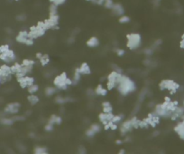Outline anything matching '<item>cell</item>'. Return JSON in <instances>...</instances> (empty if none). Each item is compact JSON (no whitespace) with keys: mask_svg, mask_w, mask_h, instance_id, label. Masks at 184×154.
Here are the masks:
<instances>
[{"mask_svg":"<svg viewBox=\"0 0 184 154\" xmlns=\"http://www.w3.org/2000/svg\"><path fill=\"white\" fill-rule=\"evenodd\" d=\"M117 89L118 92L122 94V95H128L129 93H132L133 92L136 91V86L134 82L130 79L129 77L126 75H121L118 82H117Z\"/></svg>","mask_w":184,"mask_h":154,"instance_id":"6da1fadb","label":"cell"},{"mask_svg":"<svg viewBox=\"0 0 184 154\" xmlns=\"http://www.w3.org/2000/svg\"><path fill=\"white\" fill-rule=\"evenodd\" d=\"M127 43L126 46L130 50H136L139 48L142 44V37L141 35L137 33H131L126 35Z\"/></svg>","mask_w":184,"mask_h":154,"instance_id":"7a4b0ae2","label":"cell"},{"mask_svg":"<svg viewBox=\"0 0 184 154\" xmlns=\"http://www.w3.org/2000/svg\"><path fill=\"white\" fill-rule=\"evenodd\" d=\"M179 87H180L179 84H177V82H175L173 80H169V79L163 80L160 84H159V88L162 91L168 90L170 91L171 93H175L177 90L179 89Z\"/></svg>","mask_w":184,"mask_h":154,"instance_id":"3957f363","label":"cell"},{"mask_svg":"<svg viewBox=\"0 0 184 154\" xmlns=\"http://www.w3.org/2000/svg\"><path fill=\"white\" fill-rule=\"evenodd\" d=\"M67 77H68V75H67L66 73H63V74H60V75H57L53 80L54 86L58 90H60V91L67 90V88L69 87L65 82V80L67 79Z\"/></svg>","mask_w":184,"mask_h":154,"instance_id":"277c9868","label":"cell"},{"mask_svg":"<svg viewBox=\"0 0 184 154\" xmlns=\"http://www.w3.org/2000/svg\"><path fill=\"white\" fill-rule=\"evenodd\" d=\"M21 108V104L18 102H11L7 104L5 108V112L7 114H12V115H16L19 112Z\"/></svg>","mask_w":184,"mask_h":154,"instance_id":"5b68a950","label":"cell"},{"mask_svg":"<svg viewBox=\"0 0 184 154\" xmlns=\"http://www.w3.org/2000/svg\"><path fill=\"white\" fill-rule=\"evenodd\" d=\"M111 10L113 12V14L117 16H121L125 14V8L120 3H114Z\"/></svg>","mask_w":184,"mask_h":154,"instance_id":"8992f818","label":"cell"},{"mask_svg":"<svg viewBox=\"0 0 184 154\" xmlns=\"http://www.w3.org/2000/svg\"><path fill=\"white\" fill-rule=\"evenodd\" d=\"M28 34H29V31H26V30H23V31H20L18 33V34L16 35V40L20 43V44H24L28 37Z\"/></svg>","mask_w":184,"mask_h":154,"instance_id":"52a82bcc","label":"cell"},{"mask_svg":"<svg viewBox=\"0 0 184 154\" xmlns=\"http://www.w3.org/2000/svg\"><path fill=\"white\" fill-rule=\"evenodd\" d=\"M122 74H119L117 72H116V71H112L111 73H110L107 76V81H110V82H114L115 84H117V82L121 77Z\"/></svg>","mask_w":184,"mask_h":154,"instance_id":"ba28073f","label":"cell"},{"mask_svg":"<svg viewBox=\"0 0 184 154\" xmlns=\"http://www.w3.org/2000/svg\"><path fill=\"white\" fill-rule=\"evenodd\" d=\"M0 74H1V76H7V75H11L12 72H11V66L7 64H4L0 66ZM13 75V74H12Z\"/></svg>","mask_w":184,"mask_h":154,"instance_id":"9c48e42d","label":"cell"},{"mask_svg":"<svg viewBox=\"0 0 184 154\" xmlns=\"http://www.w3.org/2000/svg\"><path fill=\"white\" fill-rule=\"evenodd\" d=\"M79 71L80 73L81 74V75H87V74H90L91 73V70H90V67L89 66V64L87 63H83L79 68Z\"/></svg>","mask_w":184,"mask_h":154,"instance_id":"30bf717a","label":"cell"},{"mask_svg":"<svg viewBox=\"0 0 184 154\" xmlns=\"http://www.w3.org/2000/svg\"><path fill=\"white\" fill-rule=\"evenodd\" d=\"M107 89L104 88L102 85H99L97 86V88L95 89V94L99 96H106L107 94Z\"/></svg>","mask_w":184,"mask_h":154,"instance_id":"8fae6325","label":"cell"},{"mask_svg":"<svg viewBox=\"0 0 184 154\" xmlns=\"http://www.w3.org/2000/svg\"><path fill=\"white\" fill-rule=\"evenodd\" d=\"M87 45L89 47H90V48H95V47L99 45V40L96 37H92L87 41Z\"/></svg>","mask_w":184,"mask_h":154,"instance_id":"7c38bea8","label":"cell"},{"mask_svg":"<svg viewBox=\"0 0 184 154\" xmlns=\"http://www.w3.org/2000/svg\"><path fill=\"white\" fill-rule=\"evenodd\" d=\"M21 68H22V64L14 63L13 64L11 65V72H12V74L16 75L17 73H19L20 71H21Z\"/></svg>","mask_w":184,"mask_h":154,"instance_id":"4fadbf2b","label":"cell"},{"mask_svg":"<svg viewBox=\"0 0 184 154\" xmlns=\"http://www.w3.org/2000/svg\"><path fill=\"white\" fill-rule=\"evenodd\" d=\"M70 98H66V97H63V96H60V95H58L55 97V102L57 104H60V105H63L66 102H70Z\"/></svg>","mask_w":184,"mask_h":154,"instance_id":"5bb4252c","label":"cell"},{"mask_svg":"<svg viewBox=\"0 0 184 154\" xmlns=\"http://www.w3.org/2000/svg\"><path fill=\"white\" fill-rule=\"evenodd\" d=\"M102 106H103V112H106V113H109V112H113V107L111 103L109 102H104L102 103Z\"/></svg>","mask_w":184,"mask_h":154,"instance_id":"9a60e30c","label":"cell"},{"mask_svg":"<svg viewBox=\"0 0 184 154\" xmlns=\"http://www.w3.org/2000/svg\"><path fill=\"white\" fill-rule=\"evenodd\" d=\"M27 100L31 105H35L39 102V97L37 95H35V94H30V95L27 97Z\"/></svg>","mask_w":184,"mask_h":154,"instance_id":"2e32d148","label":"cell"},{"mask_svg":"<svg viewBox=\"0 0 184 154\" xmlns=\"http://www.w3.org/2000/svg\"><path fill=\"white\" fill-rule=\"evenodd\" d=\"M57 91H58V89L57 88H55V87H52V86H49V87H47L46 89H45V94L47 96H52V95H53V94H55L56 92H57Z\"/></svg>","mask_w":184,"mask_h":154,"instance_id":"e0dca14e","label":"cell"},{"mask_svg":"<svg viewBox=\"0 0 184 154\" xmlns=\"http://www.w3.org/2000/svg\"><path fill=\"white\" fill-rule=\"evenodd\" d=\"M27 91L30 94H35L36 92H37L39 91V85H32L31 86L27 87Z\"/></svg>","mask_w":184,"mask_h":154,"instance_id":"ac0fdd59","label":"cell"},{"mask_svg":"<svg viewBox=\"0 0 184 154\" xmlns=\"http://www.w3.org/2000/svg\"><path fill=\"white\" fill-rule=\"evenodd\" d=\"M121 127L125 128L128 133L131 132L132 130L134 129V128H133V125H132V122H131V120H128V121L124 122L122 123V126H121Z\"/></svg>","mask_w":184,"mask_h":154,"instance_id":"d6986e66","label":"cell"},{"mask_svg":"<svg viewBox=\"0 0 184 154\" xmlns=\"http://www.w3.org/2000/svg\"><path fill=\"white\" fill-rule=\"evenodd\" d=\"M34 153L36 154H45L48 152V150L45 148V147H43V146H37L34 148V150H33Z\"/></svg>","mask_w":184,"mask_h":154,"instance_id":"ffe728a7","label":"cell"},{"mask_svg":"<svg viewBox=\"0 0 184 154\" xmlns=\"http://www.w3.org/2000/svg\"><path fill=\"white\" fill-rule=\"evenodd\" d=\"M39 61H40V63L43 66H45L50 63V56H49L48 54H43Z\"/></svg>","mask_w":184,"mask_h":154,"instance_id":"44dd1931","label":"cell"},{"mask_svg":"<svg viewBox=\"0 0 184 154\" xmlns=\"http://www.w3.org/2000/svg\"><path fill=\"white\" fill-rule=\"evenodd\" d=\"M14 120L13 118H3V119H1V123L3 125H6V126H10L14 123Z\"/></svg>","mask_w":184,"mask_h":154,"instance_id":"7402d4cb","label":"cell"},{"mask_svg":"<svg viewBox=\"0 0 184 154\" xmlns=\"http://www.w3.org/2000/svg\"><path fill=\"white\" fill-rule=\"evenodd\" d=\"M58 12V6L54 5V4H51L50 6H49V14L51 15H56Z\"/></svg>","mask_w":184,"mask_h":154,"instance_id":"603a6c76","label":"cell"},{"mask_svg":"<svg viewBox=\"0 0 184 154\" xmlns=\"http://www.w3.org/2000/svg\"><path fill=\"white\" fill-rule=\"evenodd\" d=\"M90 129L91 130V131H92L95 134H97V133H99V132H100L101 126H100L99 124H97V123H94V124H92V125L90 127Z\"/></svg>","mask_w":184,"mask_h":154,"instance_id":"cb8c5ba5","label":"cell"},{"mask_svg":"<svg viewBox=\"0 0 184 154\" xmlns=\"http://www.w3.org/2000/svg\"><path fill=\"white\" fill-rule=\"evenodd\" d=\"M24 81H26V84L27 87H29V86H31L32 85L34 84V78L31 77V76H28V75L24 76Z\"/></svg>","mask_w":184,"mask_h":154,"instance_id":"d4e9b609","label":"cell"},{"mask_svg":"<svg viewBox=\"0 0 184 154\" xmlns=\"http://www.w3.org/2000/svg\"><path fill=\"white\" fill-rule=\"evenodd\" d=\"M131 122L133 125L134 129H138L139 128V124H140V120H138L136 117H133L131 119Z\"/></svg>","mask_w":184,"mask_h":154,"instance_id":"484cf974","label":"cell"},{"mask_svg":"<svg viewBox=\"0 0 184 154\" xmlns=\"http://www.w3.org/2000/svg\"><path fill=\"white\" fill-rule=\"evenodd\" d=\"M35 62L33 60H30V59H24L22 62L23 66H33Z\"/></svg>","mask_w":184,"mask_h":154,"instance_id":"4316f807","label":"cell"},{"mask_svg":"<svg viewBox=\"0 0 184 154\" xmlns=\"http://www.w3.org/2000/svg\"><path fill=\"white\" fill-rule=\"evenodd\" d=\"M119 23L121 24H127L130 22V17L127 16H125V15H123L121 16H119Z\"/></svg>","mask_w":184,"mask_h":154,"instance_id":"83f0119b","label":"cell"},{"mask_svg":"<svg viewBox=\"0 0 184 154\" xmlns=\"http://www.w3.org/2000/svg\"><path fill=\"white\" fill-rule=\"evenodd\" d=\"M113 5H114V1H113V0H104V4H103V6H104L106 8H107V9H111L112 6H113Z\"/></svg>","mask_w":184,"mask_h":154,"instance_id":"f1b7e54d","label":"cell"},{"mask_svg":"<svg viewBox=\"0 0 184 154\" xmlns=\"http://www.w3.org/2000/svg\"><path fill=\"white\" fill-rule=\"evenodd\" d=\"M122 118H123V117H122L121 115H114V117L112 118L111 122H114V123H116V124H118L119 122H121Z\"/></svg>","mask_w":184,"mask_h":154,"instance_id":"f546056e","label":"cell"},{"mask_svg":"<svg viewBox=\"0 0 184 154\" xmlns=\"http://www.w3.org/2000/svg\"><path fill=\"white\" fill-rule=\"evenodd\" d=\"M117 87V84H115L114 82H110V81H107V89L108 90V91H110V90H113L114 88H116Z\"/></svg>","mask_w":184,"mask_h":154,"instance_id":"4dcf8cb0","label":"cell"},{"mask_svg":"<svg viewBox=\"0 0 184 154\" xmlns=\"http://www.w3.org/2000/svg\"><path fill=\"white\" fill-rule=\"evenodd\" d=\"M66 1H67V0H50L51 4H54V5L58 6L63 5Z\"/></svg>","mask_w":184,"mask_h":154,"instance_id":"1f68e13d","label":"cell"},{"mask_svg":"<svg viewBox=\"0 0 184 154\" xmlns=\"http://www.w3.org/2000/svg\"><path fill=\"white\" fill-rule=\"evenodd\" d=\"M150 127V125L147 123L144 120L143 121H140V124H139V128L141 129H148Z\"/></svg>","mask_w":184,"mask_h":154,"instance_id":"d6a6232c","label":"cell"},{"mask_svg":"<svg viewBox=\"0 0 184 154\" xmlns=\"http://www.w3.org/2000/svg\"><path fill=\"white\" fill-rule=\"evenodd\" d=\"M8 49H10L8 44H3V45H0V54L6 53Z\"/></svg>","mask_w":184,"mask_h":154,"instance_id":"836d02e7","label":"cell"},{"mask_svg":"<svg viewBox=\"0 0 184 154\" xmlns=\"http://www.w3.org/2000/svg\"><path fill=\"white\" fill-rule=\"evenodd\" d=\"M56 118H57V115H55V114H53L51 117H50V119H49V121H48V122L49 123H51V124H56Z\"/></svg>","mask_w":184,"mask_h":154,"instance_id":"e575fe53","label":"cell"},{"mask_svg":"<svg viewBox=\"0 0 184 154\" xmlns=\"http://www.w3.org/2000/svg\"><path fill=\"white\" fill-rule=\"evenodd\" d=\"M53 124H51V123H47L45 126H44V130H45V131L46 132H52L53 131Z\"/></svg>","mask_w":184,"mask_h":154,"instance_id":"d590c367","label":"cell"},{"mask_svg":"<svg viewBox=\"0 0 184 154\" xmlns=\"http://www.w3.org/2000/svg\"><path fill=\"white\" fill-rule=\"evenodd\" d=\"M115 53L118 55V56H123L125 54V50H123L121 48H116L115 49Z\"/></svg>","mask_w":184,"mask_h":154,"instance_id":"8d00e7d4","label":"cell"},{"mask_svg":"<svg viewBox=\"0 0 184 154\" xmlns=\"http://www.w3.org/2000/svg\"><path fill=\"white\" fill-rule=\"evenodd\" d=\"M33 43H34V39L30 38V37H27V39H26V43H24V44H26V45H28V46H31V45L33 44Z\"/></svg>","mask_w":184,"mask_h":154,"instance_id":"74e56055","label":"cell"},{"mask_svg":"<svg viewBox=\"0 0 184 154\" xmlns=\"http://www.w3.org/2000/svg\"><path fill=\"white\" fill-rule=\"evenodd\" d=\"M16 19H17L18 21H24V20L26 19V15H23V14H21V15H19V16H16Z\"/></svg>","mask_w":184,"mask_h":154,"instance_id":"f35d334b","label":"cell"},{"mask_svg":"<svg viewBox=\"0 0 184 154\" xmlns=\"http://www.w3.org/2000/svg\"><path fill=\"white\" fill-rule=\"evenodd\" d=\"M152 54H153V50H152V48H148V49H146V50L144 51V54H145V55H147V56L151 55Z\"/></svg>","mask_w":184,"mask_h":154,"instance_id":"ab89813d","label":"cell"},{"mask_svg":"<svg viewBox=\"0 0 184 154\" xmlns=\"http://www.w3.org/2000/svg\"><path fill=\"white\" fill-rule=\"evenodd\" d=\"M65 82H66V85H67L68 86H70V85H72V79L67 77V79L65 80Z\"/></svg>","mask_w":184,"mask_h":154,"instance_id":"60d3db41","label":"cell"},{"mask_svg":"<svg viewBox=\"0 0 184 154\" xmlns=\"http://www.w3.org/2000/svg\"><path fill=\"white\" fill-rule=\"evenodd\" d=\"M61 122H63V119H61V117H60V116L57 115V118H56V125L60 124Z\"/></svg>","mask_w":184,"mask_h":154,"instance_id":"b9f144b4","label":"cell"},{"mask_svg":"<svg viewBox=\"0 0 184 154\" xmlns=\"http://www.w3.org/2000/svg\"><path fill=\"white\" fill-rule=\"evenodd\" d=\"M114 71H116V72H117V73H119V74H122V69L119 68V67L117 66V65H114Z\"/></svg>","mask_w":184,"mask_h":154,"instance_id":"7bdbcfd3","label":"cell"},{"mask_svg":"<svg viewBox=\"0 0 184 154\" xmlns=\"http://www.w3.org/2000/svg\"><path fill=\"white\" fill-rule=\"evenodd\" d=\"M78 152H79V153H85V152H86V149H85V147H80V148H79Z\"/></svg>","mask_w":184,"mask_h":154,"instance_id":"ee69618b","label":"cell"},{"mask_svg":"<svg viewBox=\"0 0 184 154\" xmlns=\"http://www.w3.org/2000/svg\"><path fill=\"white\" fill-rule=\"evenodd\" d=\"M161 1H162V0H153V4L154 6H159V4H160Z\"/></svg>","mask_w":184,"mask_h":154,"instance_id":"f6af8a7d","label":"cell"},{"mask_svg":"<svg viewBox=\"0 0 184 154\" xmlns=\"http://www.w3.org/2000/svg\"><path fill=\"white\" fill-rule=\"evenodd\" d=\"M43 54L42 53H37V54H36V55H35V56H36V58L38 59V60H40V59L42 58V56H43Z\"/></svg>","mask_w":184,"mask_h":154,"instance_id":"bcb514c9","label":"cell"},{"mask_svg":"<svg viewBox=\"0 0 184 154\" xmlns=\"http://www.w3.org/2000/svg\"><path fill=\"white\" fill-rule=\"evenodd\" d=\"M122 143H123V140H117V144L120 145V144H122Z\"/></svg>","mask_w":184,"mask_h":154,"instance_id":"7dc6e473","label":"cell"},{"mask_svg":"<svg viewBox=\"0 0 184 154\" xmlns=\"http://www.w3.org/2000/svg\"><path fill=\"white\" fill-rule=\"evenodd\" d=\"M171 100L169 97H165V100H164L165 102H171Z\"/></svg>","mask_w":184,"mask_h":154,"instance_id":"c3c4849f","label":"cell"},{"mask_svg":"<svg viewBox=\"0 0 184 154\" xmlns=\"http://www.w3.org/2000/svg\"><path fill=\"white\" fill-rule=\"evenodd\" d=\"M119 153H121V154H124V153H126V150H119Z\"/></svg>","mask_w":184,"mask_h":154,"instance_id":"681fc988","label":"cell"},{"mask_svg":"<svg viewBox=\"0 0 184 154\" xmlns=\"http://www.w3.org/2000/svg\"><path fill=\"white\" fill-rule=\"evenodd\" d=\"M0 85H2V82H1V76H0Z\"/></svg>","mask_w":184,"mask_h":154,"instance_id":"f907efd6","label":"cell"},{"mask_svg":"<svg viewBox=\"0 0 184 154\" xmlns=\"http://www.w3.org/2000/svg\"><path fill=\"white\" fill-rule=\"evenodd\" d=\"M86 1H89V2H90V0H86Z\"/></svg>","mask_w":184,"mask_h":154,"instance_id":"816d5d0a","label":"cell"},{"mask_svg":"<svg viewBox=\"0 0 184 154\" xmlns=\"http://www.w3.org/2000/svg\"><path fill=\"white\" fill-rule=\"evenodd\" d=\"M183 105H184V102H183Z\"/></svg>","mask_w":184,"mask_h":154,"instance_id":"f5cc1de1","label":"cell"},{"mask_svg":"<svg viewBox=\"0 0 184 154\" xmlns=\"http://www.w3.org/2000/svg\"><path fill=\"white\" fill-rule=\"evenodd\" d=\"M16 1H17V0H16Z\"/></svg>","mask_w":184,"mask_h":154,"instance_id":"db71d44e","label":"cell"}]
</instances>
